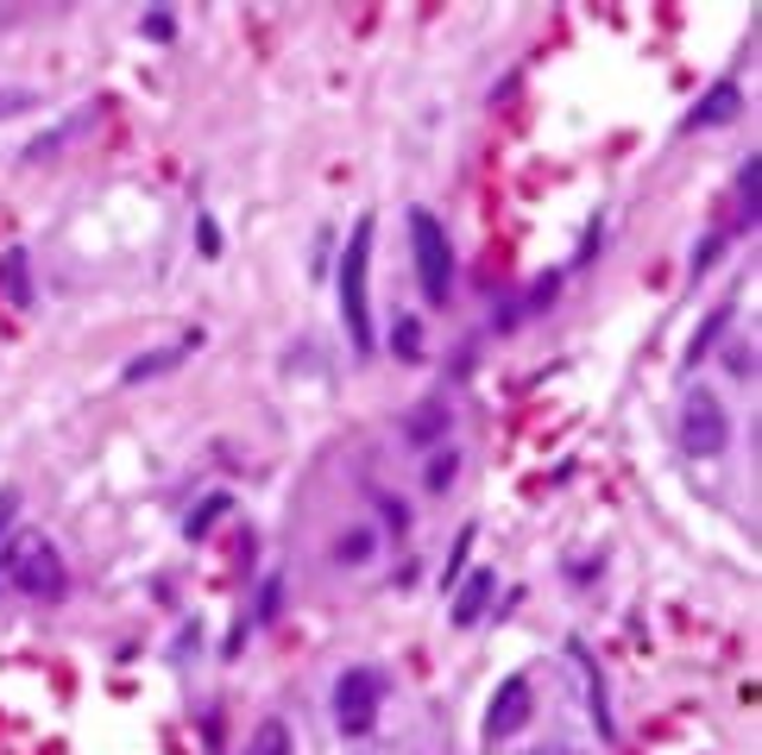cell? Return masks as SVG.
I'll return each instance as SVG.
<instances>
[{
    "label": "cell",
    "mask_w": 762,
    "mask_h": 755,
    "mask_svg": "<svg viewBox=\"0 0 762 755\" xmlns=\"http://www.w3.org/2000/svg\"><path fill=\"white\" fill-rule=\"evenodd\" d=\"M372 277V214H359L347 233V252H341V322H347V340L359 353H372V303L366 284Z\"/></svg>",
    "instance_id": "obj_1"
},
{
    "label": "cell",
    "mask_w": 762,
    "mask_h": 755,
    "mask_svg": "<svg viewBox=\"0 0 762 755\" xmlns=\"http://www.w3.org/2000/svg\"><path fill=\"white\" fill-rule=\"evenodd\" d=\"M392 347L404 353V359H423V328H416L410 315H404V322H397V328H392Z\"/></svg>",
    "instance_id": "obj_15"
},
{
    "label": "cell",
    "mask_w": 762,
    "mask_h": 755,
    "mask_svg": "<svg viewBox=\"0 0 762 755\" xmlns=\"http://www.w3.org/2000/svg\"><path fill=\"white\" fill-rule=\"evenodd\" d=\"M240 755H291V724H284V717H265V724L246 736V749Z\"/></svg>",
    "instance_id": "obj_10"
},
{
    "label": "cell",
    "mask_w": 762,
    "mask_h": 755,
    "mask_svg": "<svg viewBox=\"0 0 762 755\" xmlns=\"http://www.w3.org/2000/svg\"><path fill=\"white\" fill-rule=\"evenodd\" d=\"M139 32H145V39H158V44H171V39H176V20L164 13V7H152V13H139Z\"/></svg>",
    "instance_id": "obj_14"
},
{
    "label": "cell",
    "mask_w": 762,
    "mask_h": 755,
    "mask_svg": "<svg viewBox=\"0 0 762 755\" xmlns=\"http://www.w3.org/2000/svg\"><path fill=\"white\" fill-rule=\"evenodd\" d=\"M227 510H234V503H227V498L215 491V498L202 503V510H190V523H183V535H190V542H202V535H209V529H215L221 517H227Z\"/></svg>",
    "instance_id": "obj_11"
},
{
    "label": "cell",
    "mask_w": 762,
    "mask_h": 755,
    "mask_svg": "<svg viewBox=\"0 0 762 755\" xmlns=\"http://www.w3.org/2000/svg\"><path fill=\"white\" fill-rule=\"evenodd\" d=\"M176 359H183V347H171V353H145V359H133V366H126V385H145V378H158V371H171Z\"/></svg>",
    "instance_id": "obj_12"
},
{
    "label": "cell",
    "mask_w": 762,
    "mask_h": 755,
    "mask_svg": "<svg viewBox=\"0 0 762 755\" xmlns=\"http://www.w3.org/2000/svg\"><path fill=\"white\" fill-rule=\"evenodd\" d=\"M724 441H731V416H724L719 390L693 385L681 397V447L700 453V460H712V453H724Z\"/></svg>",
    "instance_id": "obj_5"
},
{
    "label": "cell",
    "mask_w": 762,
    "mask_h": 755,
    "mask_svg": "<svg viewBox=\"0 0 762 755\" xmlns=\"http://www.w3.org/2000/svg\"><path fill=\"white\" fill-rule=\"evenodd\" d=\"M0 580H13L20 592H32V599H58L63 585H70V573H63V554L44 542V535H20L13 554L0 561Z\"/></svg>",
    "instance_id": "obj_2"
},
{
    "label": "cell",
    "mask_w": 762,
    "mask_h": 755,
    "mask_svg": "<svg viewBox=\"0 0 762 755\" xmlns=\"http://www.w3.org/2000/svg\"><path fill=\"white\" fill-rule=\"evenodd\" d=\"M738 108H743L738 82H719V89H712V95H705L700 108H693V120H687V126H693V133H700V126H719V120H731Z\"/></svg>",
    "instance_id": "obj_9"
},
{
    "label": "cell",
    "mask_w": 762,
    "mask_h": 755,
    "mask_svg": "<svg viewBox=\"0 0 762 755\" xmlns=\"http://www.w3.org/2000/svg\"><path fill=\"white\" fill-rule=\"evenodd\" d=\"M410 239H416V277H423V296L435 309L454 296V252H448V233L429 208H410Z\"/></svg>",
    "instance_id": "obj_4"
},
{
    "label": "cell",
    "mask_w": 762,
    "mask_h": 755,
    "mask_svg": "<svg viewBox=\"0 0 762 755\" xmlns=\"http://www.w3.org/2000/svg\"><path fill=\"white\" fill-rule=\"evenodd\" d=\"M13 517H20V491H0V535L13 529Z\"/></svg>",
    "instance_id": "obj_18"
},
{
    "label": "cell",
    "mask_w": 762,
    "mask_h": 755,
    "mask_svg": "<svg viewBox=\"0 0 762 755\" xmlns=\"http://www.w3.org/2000/svg\"><path fill=\"white\" fill-rule=\"evenodd\" d=\"M0 296H7L13 309H26V303H32V258H26L20 246L0 258Z\"/></svg>",
    "instance_id": "obj_8"
},
{
    "label": "cell",
    "mask_w": 762,
    "mask_h": 755,
    "mask_svg": "<svg viewBox=\"0 0 762 755\" xmlns=\"http://www.w3.org/2000/svg\"><path fill=\"white\" fill-rule=\"evenodd\" d=\"M756 176H762V164H756V152H750V164H743V176H738V190H743V208H750V221H756V202H762Z\"/></svg>",
    "instance_id": "obj_17"
},
{
    "label": "cell",
    "mask_w": 762,
    "mask_h": 755,
    "mask_svg": "<svg viewBox=\"0 0 762 755\" xmlns=\"http://www.w3.org/2000/svg\"><path fill=\"white\" fill-rule=\"evenodd\" d=\"M26 108H32V95H26V89H20V95H0V120H7V114H26Z\"/></svg>",
    "instance_id": "obj_19"
},
{
    "label": "cell",
    "mask_w": 762,
    "mask_h": 755,
    "mask_svg": "<svg viewBox=\"0 0 762 755\" xmlns=\"http://www.w3.org/2000/svg\"><path fill=\"white\" fill-rule=\"evenodd\" d=\"M378 705H385V674L378 667H347L334 680V731L341 736H372Z\"/></svg>",
    "instance_id": "obj_3"
},
{
    "label": "cell",
    "mask_w": 762,
    "mask_h": 755,
    "mask_svg": "<svg viewBox=\"0 0 762 755\" xmlns=\"http://www.w3.org/2000/svg\"><path fill=\"white\" fill-rule=\"evenodd\" d=\"M196 233H202V252H209V258H215V252H221V233H215V221H202Z\"/></svg>",
    "instance_id": "obj_20"
},
{
    "label": "cell",
    "mask_w": 762,
    "mask_h": 755,
    "mask_svg": "<svg viewBox=\"0 0 762 755\" xmlns=\"http://www.w3.org/2000/svg\"><path fill=\"white\" fill-rule=\"evenodd\" d=\"M454 472H460V453L448 447V453H435V460H429V472H423V479H429V491H448Z\"/></svg>",
    "instance_id": "obj_16"
},
{
    "label": "cell",
    "mask_w": 762,
    "mask_h": 755,
    "mask_svg": "<svg viewBox=\"0 0 762 755\" xmlns=\"http://www.w3.org/2000/svg\"><path fill=\"white\" fill-rule=\"evenodd\" d=\"M372 529H347V535H341V542H334V554H341V561L347 567H359V561H372Z\"/></svg>",
    "instance_id": "obj_13"
},
{
    "label": "cell",
    "mask_w": 762,
    "mask_h": 755,
    "mask_svg": "<svg viewBox=\"0 0 762 755\" xmlns=\"http://www.w3.org/2000/svg\"><path fill=\"white\" fill-rule=\"evenodd\" d=\"M491 592H498V573H467V580L454 585V604H448V623H454V630H473V623L486 618Z\"/></svg>",
    "instance_id": "obj_7"
},
{
    "label": "cell",
    "mask_w": 762,
    "mask_h": 755,
    "mask_svg": "<svg viewBox=\"0 0 762 755\" xmlns=\"http://www.w3.org/2000/svg\"><path fill=\"white\" fill-rule=\"evenodd\" d=\"M529 717H536V693H529V680H505V686H498V698H491V712H486V736H498V743H505V736L524 731Z\"/></svg>",
    "instance_id": "obj_6"
}]
</instances>
